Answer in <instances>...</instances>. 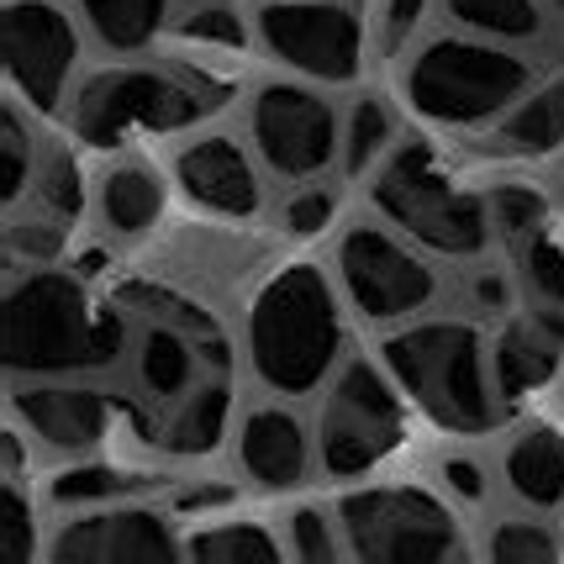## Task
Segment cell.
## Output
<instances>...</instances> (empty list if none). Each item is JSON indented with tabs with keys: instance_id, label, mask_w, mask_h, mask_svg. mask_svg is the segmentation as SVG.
<instances>
[{
	"instance_id": "22",
	"label": "cell",
	"mask_w": 564,
	"mask_h": 564,
	"mask_svg": "<svg viewBox=\"0 0 564 564\" xmlns=\"http://www.w3.org/2000/svg\"><path fill=\"white\" fill-rule=\"evenodd\" d=\"M227 438H232V386H227V375H206L191 395L164 406L159 443L174 459H206Z\"/></svg>"
},
{
	"instance_id": "36",
	"label": "cell",
	"mask_w": 564,
	"mask_h": 564,
	"mask_svg": "<svg viewBox=\"0 0 564 564\" xmlns=\"http://www.w3.org/2000/svg\"><path fill=\"white\" fill-rule=\"evenodd\" d=\"M338 217V191L333 185H295V196L285 200V232L291 238H322Z\"/></svg>"
},
{
	"instance_id": "9",
	"label": "cell",
	"mask_w": 564,
	"mask_h": 564,
	"mask_svg": "<svg viewBox=\"0 0 564 564\" xmlns=\"http://www.w3.org/2000/svg\"><path fill=\"white\" fill-rule=\"evenodd\" d=\"M206 117V90L185 74L153 69V64H117L90 74L74 90V138L85 148H122L138 132H185Z\"/></svg>"
},
{
	"instance_id": "24",
	"label": "cell",
	"mask_w": 564,
	"mask_h": 564,
	"mask_svg": "<svg viewBox=\"0 0 564 564\" xmlns=\"http://www.w3.org/2000/svg\"><path fill=\"white\" fill-rule=\"evenodd\" d=\"M443 11L459 32L486 37V43H507V48L543 43V32H549L543 0H443Z\"/></svg>"
},
{
	"instance_id": "31",
	"label": "cell",
	"mask_w": 564,
	"mask_h": 564,
	"mask_svg": "<svg viewBox=\"0 0 564 564\" xmlns=\"http://www.w3.org/2000/svg\"><path fill=\"white\" fill-rule=\"evenodd\" d=\"M486 200H491L496 238H501L507 248L528 243L533 232H543V227H549V191L528 185V180H507V185H496Z\"/></svg>"
},
{
	"instance_id": "25",
	"label": "cell",
	"mask_w": 564,
	"mask_h": 564,
	"mask_svg": "<svg viewBox=\"0 0 564 564\" xmlns=\"http://www.w3.org/2000/svg\"><path fill=\"white\" fill-rule=\"evenodd\" d=\"M100 48L143 53L170 26V0H74Z\"/></svg>"
},
{
	"instance_id": "29",
	"label": "cell",
	"mask_w": 564,
	"mask_h": 564,
	"mask_svg": "<svg viewBox=\"0 0 564 564\" xmlns=\"http://www.w3.org/2000/svg\"><path fill=\"white\" fill-rule=\"evenodd\" d=\"M517 285L528 295V306L543 312H564V243L543 227L528 243H517Z\"/></svg>"
},
{
	"instance_id": "3",
	"label": "cell",
	"mask_w": 564,
	"mask_h": 564,
	"mask_svg": "<svg viewBox=\"0 0 564 564\" xmlns=\"http://www.w3.org/2000/svg\"><path fill=\"white\" fill-rule=\"evenodd\" d=\"M344 306L348 301L338 280L322 264L312 259L280 264L243 312V348L253 375L274 395L322 391L344 365Z\"/></svg>"
},
{
	"instance_id": "35",
	"label": "cell",
	"mask_w": 564,
	"mask_h": 564,
	"mask_svg": "<svg viewBox=\"0 0 564 564\" xmlns=\"http://www.w3.org/2000/svg\"><path fill=\"white\" fill-rule=\"evenodd\" d=\"M185 43H196V48H212V53H238L248 48V22L227 6V0H212V6H196L191 17H185Z\"/></svg>"
},
{
	"instance_id": "26",
	"label": "cell",
	"mask_w": 564,
	"mask_h": 564,
	"mask_svg": "<svg viewBox=\"0 0 564 564\" xmlns=\"http://www.w3.org/2000/svg\"><path fill=\"white\" fill-rule=\"evenodd\" d=\"M132 491H138V480L117 465H100V459H69L64 469L48 475V501L64 507V512H85V507H100V501H122Z\"/></svg>"
},
{
	"instance_id": "16",
	"label": "cell",
	"mask_w": 564,
	"mask_h": 564,
	"mask_svg": "<svg viewBox=\"0 0 564 564\" xmlns=\"http://www.w3.org/2000/svg\"><path fill=\"white\" fill-rule=\"evenodd\" d=\"M312 443L317 438L306 433V422L295 417L291 406H280V401L248 406L238 417V427H232L238 469H243L248 486H259V491H295V486H306Z\"/></svg>"
},
{
	"instance_id": "37",
	"label": "cell",
	"mask_w": 564,
	"mask_h": 564,
	"mask_svg": "<svg viewBox=\"0 0 564 564\" xmlns=\"http://www.w3.org/2000/svg\"><path fill=\"white\" fill-rule=\"evenodd\" d=\"M507 295H512V285H507L501 270H480L475 285H469V301H475L480 312H507Z\"/></svg>"
},
{
	"instance_id": "27",
	"label": "cell",
	"mask_w": 564,
	"mask_h": 564,
	"mask_svg": "<svg viewBox=\"0 0 564 564\" xmlns=\"http://www.w3.org/2000/svg\"><path fill=\"white\" fill-rule=\"evenodd\" d=\"M395 143H401V138H395L391 111H386L380 100L365 96V100H354V111L344 117V148H338V164H344L354 180H369Z\"/></svg>"
},
{
	"instance_id": "7",
	"label": "cell",
	"mask_w": 564,
	"mask_h": 564,
	"mask_svg": "<svg viewBox=\"0 0 564 564\" xmlns=\"http://www.w3.org/2000/svg\"><path fill=\"white\" fill-rule=\"evenodd\" d=\"M406 443V395L375 359H344L327 380L317 417V465L333 480H359Z\"/></svg>"
},
{
	"instance_id": "18",
	"label": "cell",
	"mask_w": 564,
	"mask_h": 564,
	"mask_svg": "<svg viewBox=\"0 0 564 564\" xmlns=\"http://www.w3.org/2000/svg\"><path fill=\"white\" fill-rule=\"evenodd\" d=\"M127 359H132L138 391H143L159 412L174 406L180 395H191L200 380L212 375V365H206V344H200L185 322H174V317L143 322V327L127 338Z\"/></svg>"
},
{
	"instance_id": "6",
	"label": "cell",
	"mask_w": 564,
	"mask_h": 564,
	"mask_svg": "<svg viewBox=\"0 0 564 564\" xmlns=\"http://www.w3.org/2000/svg\"><path fill=\"white\" fill-rule=\"evenodd\" d=\"M459 507L433 486H359L338 496V533L344 554L365 564H395V560H459L469 543L459 528Z\"/></svg>"
},
{
	"instance_id": "4",
	"label": "cell",
	"mask_w": 564,
	"mask_h": 564,
	"mask_svg": "<svg viewBox=\"0 0 564 564\" xmlns=\"http://www.w3.org/2000/svg\"><path fill=\"white\" fill-rule=\"evenodd\" d=\"M365 185L375 217L391 221L395 232H406L427 253H438V259H486L491 253V200L459 185L422 138H401Z\"/></svg>"
},
{
	"instance_id": "33",
	"label": "cell",
	"mask_w": 564,
	"mask_h": 564,
	"mask_svg": "<svg viewBox=\"0 0 564 564\" xmlns=\"http://www.w3.org/2000/svg\"><path fill=\"white\" fill-rule=\"evenodd\" d=\"M280 539H285V560H301V564H327L344 554L338 517H327L322 507H291L285 522H280Z\"/></svg>"
},
{
	"instance_id": "10",
	"label": "cell",
	"mask_w": 564,
	"mask_h": 564,
	"mask_svg": "<svg viewBox=\"0 0 564 564\" xmlns=\"http://www.w3.org/2000/svg\"><path fill=\"white\" fill-rule=\"evenodd\" d=\"M248 138L270 174L291 180V185H312L317 174L338 164L344 117L312 85L274 79V85H259L248 100Z\"/></svg>"
},
{
	"instance_id": "12",
	"label": "cell",
	"mask_w": 564,
	"mask_h": 564,
	"mask_svg": "<svg viewBox=\"0 0 564 564\" xmlns=\"http://www.w3.org/2000/svg\"><path fill=\"white\" fill-rule=\"evenodd\" d=\"M43 554L53 564H148V560H185V539L174 522L148 501H100L85 512H69L48 533Z\"/></svg>"
},
{
	"instance_id": "8",
	"label": "cell",
	"mask_w": 564,
	"mask_h": 564,
	"mask_svg": "<svg viewBox=\"0 0 564 564\" xmlns=\"http://www.w3.org/2000/svg\"><path fill=\"white\" fill-rule=\"evenodd\" d=\"M333 280L344 291L348 312L369 327H401L412 317H427L438 301V270L427 264V248H417L391 221H348Z\"/></svg>"
},
{
	"instance_id": "32",
	"label": "cell",
	"mask_w": 564,
	"mask_h": 564,
	"mask_svg": "<svg viewBox=\"0 0 564 564\" xmlns=\"http://www.w3.org/2000/svg\"><path fill=\"white\" fill-rule=\"evenodd\" d=\"M0 153H6V185H0V196L17 212L32 196L37 174H43V148H37V138H32V127H26L17 100L6 106V122H0Z\"/></svg>"
},
{
	"instance_id": "17",
	"label": "cell",
	"mask_w": 564,
	"mask_h": 564,
	"mask_svg": "<svg viewBox=\"0 0 564 564\" xmlns=\"http://www.w3.org/2000/svg\"><path fill=\"white\" fill-rule=\"evenodd\" d=\"M491 359L507 406L549 391L564 369V312H543V306L512 312L501 322V333L491 338Z\"/></svg>"
},
{
	"instance_id": "19",
	"label": "cell",
	"mask_w": 564,
	"mask_h": 564,
	"mask_svg": "<svg viewBox=\"0 0 564 564\" xmlns=\"http://www.w3.org/2000/svg\"><path fill=\"white\" fill-rule=\"evenodd\" d=\"M170 212V180L143 153H122L96 174V217L117 238H148Z\"/></svg>"
},
{
	"instance_id": "1",
	"label": "cell",
	"mask_w": 564,
	"mask_h": 564,
	"mask_svg": "<svg viewBox=\"0 0 564 564\" xmlns=\"http://www.w3.org/2000/svg\"><path fill=\"white\" fill-rule=\"evenodd\" d=\"M127 317L53 264H17L6 274V369L11 380L100 375L127 354Z\"/></svg>"
},
{
	"instance_id": "38",
	"label": "cell",
	"mask_w": 564,
	"mask_h": 564,
	"mask_svg": "<svg viewBox=\"0 0 564 564\" xmlns=\"http://www.w3.org/2000/svg\"><path fill=\"white\" fill-rule=\"evenodd\" d=\"M422 17V0H386V32L391 37H406Z\"/></svg>"
},
{
	"instance_id": "28",
	"label": "cell",
	"mask_w": 564,
	"mask_h": 564,
	"mask_svg": "<svg viewBox=\"0 0 564 564\" xmlns=\"http://www.w3.org/2000/svg\"><path fill=\"white\" fill-rule=\"evenodd\" d=\"M480 554L496 564H549L564 554V533L543 517H501L486 528Z\"/></svg>"
},
{
	"instance_id": "14",
	"label": "cell",
	"mask_w": 564,
	"mask_h": 564,
	"mask_svg": "<svg viewBox=\"0 0 564 564\" xmlns=\"http://www.w3.org/2000/svg\"><path fill=\"white\" fill-rule=\"evenodd\" d=\"M11 422H17V433H26L53 454L85 459L111 438V401L96 386H85L79 375L11 380Z\"/></svg>"
},
{
	"instance_id": "5",
	"label": "cell",
	"mask_w": 564,
	"mask_h": 564,
	"mask_svg": "<svg viewBox=\"0 0 564 564\" xmlns=\"http://www.w3.org/2000/svg\"><path fill=\"white\" fill-rule=\"evenodd\" d=\"M533 79L539 69L528 53L469 37V32H443L406 58L401 100L417 122L443 127V132H469V127H491L501 111H512Z\"/></svg>"
},
{
	"instance_id": "2",
	"label": "cell",
	"mask_w": 564,
	"mask_h": 564,
	"mask_svg": "<svg viewBox=\"0 0 564 564\" xmlns=\"http://www.w3.org/2000/svg\"><path fill=\"white\" fill-rule=\"evenodd\" d=\"M380 365L391 369L406 406L454 438L496 433L512 412L496 386L491 344L465 317H412L391 327L380 344Z\"/></svg>"
},
{
	"instance_id": "39",
	"label": "cell",
	"mask_w": 564,
	"mask_h": 564,
	"mask_svg": "<svg viewBox=\"0 0 564 564\" xmlns=\"http://www.w3.org/2000/svg\"><path fill=\"white\" fill-rule=\"evenodd\" d=\"M543 6H554V11H560V17H564V0H543Z\"/></svg>"
},
{
	"instance_id": "13",
	"label": "cell",
	"mask_w": 564,
	"mask_h": 564,
	"mask_svg": "<svg viewBox=\"0 0 564 564\" xmlns=\"http://www.w3.org/2000/svg\"><path fill=\"white\" fill-rule=\"evenodd\" d=\"M79 69V32L74 17L53 0H6V74L17 96L37 111H53L69 96Z\"/></svg>"
},
{
	"instance_id": "20",
	"label": "cell",
	"mask_w": 564,
	"mask_h": 564,
	"mask_svg": "<svg viewBox=\"0 0 564 564\" xmlns=\"http://www.w3.org/2000/svg\"><path fill=\"white\" fill-rule=\"evenodd\" d=\"M507 491L528 512H560L564 507V427L560 422H528L507 443Z\"/></svg>"
},
{
	"instance_id": "15",
	"label": "cell",
	"mask_w": 564,
	"mask_h": 564,
	"mask_svg": "<svg viewBox=\"0 0 564 564\" xmlns=\"http://www.w3.org/2000/svg\"><path fill=\"white\" fill-rule=\"evenodd\" d=\"M174 185L206 217L248 221L264 212V185L253 174V159L227 132H200V138H191V143L180 148L174 153Z\"/></svg>"
},
{
	"instance_id": "11",
	"label": "cell",
	"mask_w": 564,
	"mask_h": 564,
	"mask_svg": "<svg viewBox=\"0 0 564 564\" xmlns=\"http://www.w3.org/2000/svg\"><path fill=\"white\" fill-rule=\"evenodd\" d=\"M253 32L274 64L317 85H348L365 69V22L344 0H264Z\"/></svg>"
},
{
	"instance_id": "23",
	"label": "cell",
	"mask_w": 564,
	"mask_h": 564,
	"mask_svg": "<svg viewBox=\"0 0 564 564\" xmlns=\"http://www.w3.org/2000/svg\"><path fill=\"white\" fill-rule=\"evenodd\" d=\"M185 560L196 564H280L285 539L259 517H200L185 533Z\"/></svg>"
},
{
	"instance_id": "30",
	"label": "cell",
	"mask_w": 564,
	"mask_h": 564,
	"mask_svg": "<svg viewBox=\"0 0 564 564\" xmlns=\"http://www.w3.org/2000/svg\"><path fill=\"white\" fill-rule=\"evenodd\" d=\"M0 554L6 560H37L43 554V528H37V512H32V491L17 475V443L6 448V491H0Z\"/></svg>"
},
{
	"instance_id": "34",
	"label": "cell",
	"mask_w": 564,
	"mask_h": 564,
	"mask_svg": "<svg viewBox=\"0 0 564 564\" xmlns=\"http://www.w3.org/2000/svg\"><path fill=\"white\" fill-rule=\"evenodd\" d=\"M433 480H438V491L454 501V507H465V512H480L486 501H491V469L480 465L475 454L465 448H448L433 459Z\"/></svg>"
},
{
	"instance_id": "21",
	"label": "cell",
	"mask_w": 564,
	"mask_h": 564,
	"mask_svg": "<svg viewBox=\"0 0 564 564\" xmlns=\"http://www.w3.org/2000/svg\"><path fill=\"white\" fill-rule=\"evenodd\" d=\"M491 148L507 159H554L564 153V74L533 79L512 111L491 122Z\"/></svg>"
}]
</instances>
